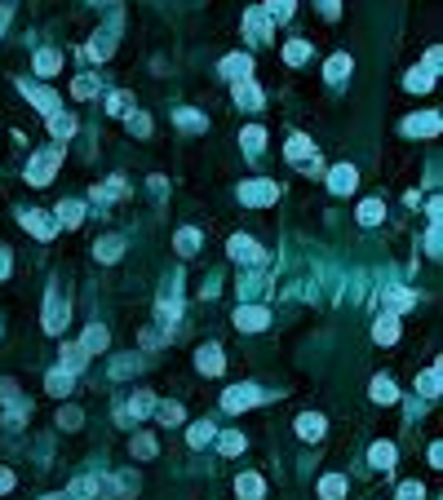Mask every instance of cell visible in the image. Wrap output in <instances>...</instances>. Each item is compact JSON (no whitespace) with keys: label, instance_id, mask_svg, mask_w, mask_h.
I'll return each mask as SVG.
<instances>
[{"label":"cell","instance_id":"10","mask_svg":"<svg viewBox=\"0 0 443 500\" xmlns=\"http://www.w3.org/2000/svg\"><path fill=\"white\" fill-rule=\"evenodd\" d=\"M102 492H111L107 487V478H93V474H85V478H76L71 482V500H98V496H102Z\"/></svg>","mask_w":443,"mask_h":500},{"label":"cell","instance_id":"7","mask_svg":"<svg viewBox=\"0 0 443 500\" xmlns=\"http://www.w3.org/2000/svg\"><path fill=\"white\" fill-rule=\"evenodd\" d=\"M231 257L235 261H249V266H261V261H266V248H261L257 239H249V235H235L231 239Z\"/></svg>","mask_w":443,"mask_h":500},{"label":"cell","instance_id":"28","mask_svg":"<svg viewBox=\"0 0 443 500\" xmlns=\"http://www.w3.org/2000/svg\"><path fill=\"white\" fill-rule=\"evenodd\" d=\"M306 58H310V40L297 36V40H288V44H284V62H288V66H302Z\"/></svg>","mask_w":443,"mask_h":500},{"label":"cell","instance_id":"42","mask_svg":"<svg viewBox=\"0 0 443 500\" xmlns=\"http://www.w3.org/2000/svg\"><path fill=\"white\" fill-rule=\"evenodd\" d=\"M240 142H244V151H249V155H257V151H261V142H266V133L253 124V129H244V133H240Z\"/></svg>","mask_w":443,"mask_h":500},{"label":"cell","instance_id":"14","mask_svg":"<svg viewBox=\"0 0 443 500\" xmlns=\"http://www.w3.org/2000/svg\"><path fill=\"white\" fill-rule=\"evenodd\" d=\"M382 314H403V310H413L417 306V292H408V288H390L386 297H382Z\"/></svg>","mask_w":443,"mask_h":500},{"label":"cell","instance_id":"17","mask_svg":"<svg viewBox=\"0 0 443 500\" xmlns=\"http://www.w3.org/2000/svg\"><path fill=\"white\" fill-rule=\"evenodd\" d=\"M107 341H111V332H107L102 323H89V328H85V341H80V350H85V355H102Z\"/></svg>","mask_w":443,"mask_h":500},{"label":"cell","instance_id":"12","mask_svg":"<svg viewBox=\"0 0 443 500\" xmlns=\"http://www.w3.org/2000/svg\"><path fill=\"white\" fill-rule=\"evenodd\" d=\"M355 181H359V173L350 169V164H337V169L328 173V191H333V195H350Z\"/></svg>","mask_w":443,"mask_h":500},{"label":"cell","instance_id":"47","mask_svg":"<svg viewBox=\"0 0 443 500\" xmlns=\"http://www.w3.org/2000/svg\"><path fill=\"white\" fill-rule=\"evenodd\" d=\"M417 386H421V394H425V398H435V394H439V363H435L430 372H421Z\"/></svg>","mask_w":443,"mask_h":500},{"label":"cell","instance_id":"16","mask_svg":"<svg viewBox=\"0 0 443 500\" xmlns=\"http://www.w3.org/2000/svg\"><path fill=\"white\" fill-rule=\"evenodd\" d=\"M222 76H226V80H249V76H253V58H249V54L222 58Z\"/></svg>","mask_w":443,"mask_h":500},{"label":"cell","instance_id":"22","mask_svg":"<svg viewBox=\"0 0 443 500\" xmlns=\"http://www.w3.org/2000/svg\"><path fill=\"white\" fill-rule=\"evenodd\" d=\"M71 381H76L71 372H62V368H54V372L45 376V390L54 394V398H62V394H71Z\"/></svg>","mask_w":443,"mask_h":500},{"label":"cell","instance_id":"54","mask_svg":"<svg viewBox=\"0 0 443 500\" xmlns=\"http://www.w3.org/2000/svg\"><path fill=\"white\" fill-rule=\"evenodd\" d=\"M5 492H13V474H9V470H0V496H5Z\"/></svg>","mask_w":443,"mask_h":500},{"label":"cell","instance_id":"26","mask_svg":"<svg viewBox=\"0 0 443 500\" xmlns=\"http://www.w3.org/2000/svg\"><path fill=\"white\" fill-rule=\"evenodd\" d=\"M350 66H355V62H350L346 54H337V58H328V71H324V76H328V85H341V80H346V76H350Z\"/></svg>","mask_w":443,"mask_h":500},{"label":"cell","instance_id":"50","mask_svg":"<svg viewBox=\"0 0 443 500\" xmlns=\"http://www.w3.org/2000/svg\"><path fill=\"white\" fill-rule=\"evenodd\" d=\"M399 500H425V487H421V482H403V487H399Z\"/></svg>","mask_w":443,"mask_h":500},{"label":"cell","instance_id":"34","mask_svg":"<svg viewBox=\"0 0 443 500\" xmlns=\"http://www.w3.org/2000/svg\"><path fill=\"white\" fill-rule=\"evenodd\" d=\"M85 359H89V355H85L80 345H62V372H71V376H76L80 368H85Z\"/></svg>","mask_w":443,"mask_h":500},{"label":"cell","instance_id":"19","mask_svg":"<svg viewBox=\"0 0 443 500\" xmlns=\"http://www.w3.org/2000/svg\"><path fill=\"white\" fill-rule=\"evenodd\" d=\"M195 363H200V372H208V376H218V372L226 368V359H222V350H218V345H204L200 355H195Z\"/></svg>","mask_w":443,"mask_h":500},{"label":"cell","instance_id":"24","mask_svg":"<svg viewBox=\"0 0 443 500\" xmlns=\"http://www.w3.org/2000/svg\"><path fill=\"white\" fill-rule=\"evenodd\" d=\"M80 222H85V204H80V199L58 204V226H80Z\"/></svg>","mask_w":443,"mask_h":500},{"label":"cell","instance_id":"55","mask_svg":"<svg viewBox=\"0 0 443 500\" xmlns=\"http://www.w3.org/2000/svg\"><path fill=\"white\" fill-rule=\"evenodd\" d=\"M5 275H9V253L0 248V279H5Z\"/></svg>","mask_w":443,"mask_h":500},{"label":"cell","instance_id":"31","mask_svg":"<svg viewBox=\"0 0 443 500\" xmlns=\"http://www.w3.org/2000/svg\"><path fill=\"white\" fill-rule=\"evenodd\" d=\"M58 66H62V54H58V49H40V54H36V71H40V76H58Z\"/></svg>","mask_w":443,"mask_h":500},{"label":"cell","instance_id":"41","mask_svg":"<svg viewBox=\"0 0 443 500\" xmlns=\"http://www.w3.org/2000/svg\"><path fill=\"white\" fill-rule=\"evenodd\" d=\"M266 18H275V23H284V18H293V0H266Z\"/></svg>","mask_w":443,"mask_h":500},{"label":"cell","instance_id":"13","mask_svg":"<svg viewBox=\"0 0 443 500\" xmlns=\"http://www.w3.org/2000/svg\"><path fill=\"white\" fill-rule=\"evenodd\" d=\"M231 93H235V107H244V111H257L261 102H266L253 80H235V89H231Z\"/></svg>","mask_w":443,"mask_h":500},{"label":"cell","instance_id":"37","mask_svg":"<svg viewBox=\"0 0 443 500\" xmlns=\"http://www.w3.org/2000/svg\"><path fill=\"white\" fill-rule=\"evenodd\" d=\"M173 244H177V253H182V257H191L195 248H200V230H191V226H187V230H177V239H173Z\"/></svg>","mask_w":443,"mask_h":500},{"label":"cell","instance_id":"38","mask_svg":"<svg viewBox=\"0 0 443 500\" xmlns=\"http://www.w3.org/2000/svg\"><path fill=\"white\" fill-rule=\"evenodd\" d=\"M382 218H386V204H382V199H368V204L359 208V222H364V226H377Z\"/></svg>","mask_w":443,"mask_h":500},{"label":"cell","instance_id":"40","mask_svg":"<svg viewBox=\"0 0 443 500\" xmlns=\"http://www.w3.org/2000/svg\"><path fill=\"white\" fill-rule=\"evenodd\" d=\"M129 133H138V138H151V115H146V111H129Z\"/></svg>","mask_w":443,"mask_h":500},{"label":"cell","instance_id":"39","mask_svg":"<svg viewBox=\"0 0 443 500\" xmlns=\"http://www.w3.org/2000/svg\"><path fill=\"white\" fill-rule=\"evenodd\" d=\"M430 85H435L430 71H408V76H403V89H413V93H425Z\"/></svg>","mask_w":443,"mask_h":500},{"label":"cell","instance_id":"36","mask_svg":"<svg viewBox=\"0 0 443 500\" xmlns=\"http://www.w3.org/2000/svg\"><path fill=\"white\" fill-rule=\"evenodd\" d=\"M297 434L310 439V443L324 439V416H302V421H297Z\"/></svg>","mask_w":443,"mask_h":500},{"label":"cell","instance_id":"46","mask_svg":"<svg viewBox=\"0 0 443 500\" xmlns=\"http://www.w3.org/2000/svg\"><path fill=\"white\" fill-rule=\"evenodd\" d=\"M107 111L111 115H129V111H134V97H129V93H111L107 97Z\"/></svg>","mask_w":443,"mask_h":500},{"label":"cell","instance_id":"52","mask_svg":"<svg viewBox=\"0 0 443 500\" xmlns=\"http://www.w3.org/2000/svg\"><path fill=\"white\" fill-rule=\"evenodd\" d=\"M319 13H324V18H337V13H341V0H319Z\"/></svg>","mask_w":443,"mask_h":500},{"label":"cell","instance_id":"53","mask_svg":"<svg viewBox=\"0 0 443 500\" xmlns=\"http://www.w3.org/2000/svg\"><path fill=\"white\" fill-rule=\"evenodd\" d=\"M439 62H443V54H439V49H430V54H425V71L435 76V71H439Z\"/></svg>","mask_w":443,"mask_h":500},{"label":"cell","instance_id":"20","mask_svg":"<svg viewBox=\"0 0 443 500\" xmlns=\"http://www.w3.org/2000/svg\"><path fill=\"white\" fill-rule=\"evenodd\" d=\"M23 226H27L36 239H54V222H49V218H40L36 208H27V213H23Z\"/></svg>","mask_w":443,"mask_h":500},{"label":"cell","instance_id":"11","mask_svg":"<svg viewBox=\"0 0 443 500\" xmlns=\"http://www.w3.org/2000/svg\"><path fill=\"white\" fill-rule=\"evenodd\" d=\"M18 89L27 93V102H36V111H45V115H54L62 102H58V97L54 93H49V89H40V85H27V80H18Z\"/></svg>","mask_w":443,"mask_h":500},{"label":"cell","instance_id":"3","mask_svg":"<svg viewBox=\"0 0 443 500\" xmlns=\"http://www.w3.org/2000/svg\"><path fill=\"white\" fill-rule=\"evenodd\" d=\"M58 164H62V151H40L36 160L27 164V181H31V186H45V181L58 173Z\"/></svg>","mask_w":443,"mask_h":500},{"label":"cell","instance_id":"15","mask_svg":"<svg viewBox=\"0 0 443 500\" xmlns=\"http://www.w3.org/2000/svg\"><path fill=\"white\" fill-rule=\"evenodd\" d=\"M244 27H249V40H271V18L261 9H244Z\"/></svg>","mask_w":443,"mask_h":500},{"label":"cell","instance_id":"2","mask_svg":"<svg viewBox=\"0 0 443 500\" xmlns=\"http://www.w3.org/2000/svg\"><path fill=\"white\" fill-rule=\"evenodd\" d=\"M275 195H280V186L266 177H257V181H240V204H249V208H266L275 204Z\"/></svg>","mask_w":443,"mask_h":500},{"label":"cell","instance_id":"21","mask_svg":"<svg viewBox=\"0 0 443 500\" xmlns=\"http://www.w3.org/2000/svg\"><path fill=\"white\" fill-rule=\"evenodd\" d=\"M49 133H54L58 142H67L71 133H76V115H67V111H54V115H49Z\"/></svg>","mask_w":443,"mask_h":500},{"label":"cell","instance_id":"43","mask_svg":"<svg viewBox=\"0 0 443 500\" xmlns=\"http://www.w3.org/2000/svg\"><path fill=\"white\" fill-rule=\"evenodd\" d=\"M155 452H160V447H155L151 434H138V439H134V456H138V460H151Z\"/></svg>","mask_w":443,"mask_h":500},{"label":"cell","instance_id":"25","mask_svg":"<svg viewBox=\"0 0 443 500\" xmlns=\"http://www.w3.org/2000/svg\"><path fill=\"white\" fill-rule=\"evenodd\" d=\"M93 253H98V261H120V253H124V239L107 235V239H98V244H93Z\"/></svg>","mask_w":443,"mask_h":500},{"label":"cell","instance_id":"35","mask_svg":"<svg viewBox=\"0 0 443 500\" xmlns=\"http://www.w3.org/2000/svg\"><path fill=\"white\" fill-rule=\"evenodd\" d=\"M372 398H377V403H395V398H399L395 381H390V376H372Z\"/></svg>","mask_w":443,"mask_h":500},{"label":"cell","instance_id":"45","mask_svg":"<svg viewBox=\"0 0 443 500\" xmlns=\"http://www.w3.org/2000/svg\"><path fill=\"white\" fill-rule=\"evenodd\" d=\"M71 93H76V97H93V93H98V76H93V71H89V76H76Z\"/></svg>","mask_w":443,"mask_h":500},{"label":"cell","instance_id":"27","mask_svg":"<svg viewBox=\"0 0 443 500\" xmlns=\"http://www.w3.org/2000/svg\"><path fill=\"white\" fill-rule=\"evenodd\" d=\"M160 416V425H182V403H173V398H164V403L151 407Z\"/></svg>","mask_w":443,"mask_h":500},{"label":"cell","instance_id":"30","mask_svg":"<svg viewBox=\"0 0 443 500\" xmlns=\"http://www.w3.org/2000/svg\"><path fill=\"white\" fill-rule=\"evenodd\" d=\"M372 465L377 470H395V443H372Z\"/></svg>","mask_w":443,"mask_h":500},{"label":"cell","instance_id":"1","mask_svg":"<svg viewBox=\"0 0 443 500\" xmlns=\"http://www.w3.org/2000/svg\"><path fill=\"white\" fill-rule=\"evenodd\" d=\"M284 155L297 164V169H306V173H315V169H319V151H315V142H310L306 133H293L288 146H284Z\"/></svg>","mask_w":443,"mask_h":500},{"label":"cell","instance_id":"49","mask_svg":"<svg viewBox=\"0 0 443 500\" xmlns=\"http://www.w3.org/2000/svg\"><path fill=\"white\" fill-rule=\"evenodd\" d=\"M58 425L62 429H80V407H62L58 412Z\"/></svg>","mask_w":443,"mask_h":500},{"label":"cell","instance_id":"5","mask_svg":"<svg viewBox=\"0 0 443 500\" xmlns=\"http://www.w3.org/2000/svg\"><path fill=\"white\" fill-rule=\"evenodd\" d=\"M253 403H261V390L257 386H231L222 394V407L226 412H244V407H253Z\"/></svg>","mask_w":443,"mask_h":500},{"label":"cell","instance_id":"48","mask_svg":"<svg viewBox=\"0 0 443 500\" xmlns=\"http://www.w3.org/2000/svg\"><path fill=\"white\" fill-rule=\"evenodd\" d=\"M138 368H142V359H116V363H111V376H129Z\"/></svg>","mask_w":443,"mask_h":500},{"label":"cell","instance_id":"44","mask_svg":"<svg viewBox=\"0 0 443 500\" xmlns=\"http://www.w3.org/2000/svg\"><path fill=\"white\" fill-rule=\"evenodd\" d=\"M218 447H222V456H240L244 452V434H235V429H231V434L218 439Z\"/></svg>","mask_w":443,"mask_h":500},{"label":"cell","instance_id":"9","mask_svg":"<svg viewBox=\"0 0 443 500\" xmlns=\"http://www.w3.org/2000/svg\"><path fill=\"white\" fill-rule=\"evenodd\" d=\"M116 31H120V18H111V27H107V31H98V36H93V44H89V58H93V62L111 58V49H116Z\"/></svg>","mask_w":443,"mask_h":500},{"label":"cell","instance_id":"29","mask_svg":"<svg viewBox=\"0 0 443 500\" xmlns=\"http://www.w3.org/2000/svg\"><path fill=\"white\" fill-rule=\"evenodd\" d=\"M319 496H324V500H341V496H346V478H341V474L319 478Z\"/></svg>","mask_w":443,"mask_h":500},{"label":"cell","instance_id":"18","mask_svg":"<svg viewBox=\"0 0 443 500\" xmlns=\"http://www.w3.org/2000/svg\"><path fill=\"white\" fill-rule=\"evenodd\" d=\"M372 341H377V345H395V341H399V319H395V314H382V319H377Z\"/></svg>","mask_w":443,"mask_h":500},{"label":"cell","instance_id":"23","mask_svg":"<svg viewBox=\"0 0 443 500\" xmlns=\"http://www.w3.org/2000/svg\"><path fill=\"white\" fill-rule=\"evenodd\" d=\"M235 492H240V500H261V492H266V482H261L257 474H240Z\"/></svg>","mask_w":443,"mask_h":500},{"label":"cell","instance_id":"33","mask_svg":"<svg viewBox=\"0 0 443 500\" xmlns=\"http://www.w3.org/2000/svg\"><path fill=\"white\" fill-rule=\"evenodd\" d=\"M213 439H218V429H213L208 421H195V425L187 429V443H191V447H204V443H213Z\"/></svg>","mask_w":443,"mask_h":500},{"label":"cell","instance_id":"6","mask_svg":"<svg viewBox=\"0 0 443 500\" xmlns=\"http://www.w3.org/2000/svg\"><path fill=\"white\" fill-rule=\"evenodd\" d=\"M62 323H67V302H62L58 288H49V297H45V332H62Z\"/></svg>","mask_w":443,"mask_h":500},{"label":"cell","instance_id":"4","mask_svg":"<svg viewBox=\"0 0 443 500\" xmlns=\"http://www.w3.org/2000/svg\"><path fill=\"white\" fill-rule=\"evenodd\" d=\"M439 129H443V120H439L435 111L408 115V120H403V133H408V138H439Z\"/></svg>","mask_w":443,"mask_h":500},{"label":"cell","instance_id":"56","mask_svg":"<svg viewBox=\"0 0 443 500\" xmlns=\"http://www.w3.org/2000/svg\"><path fill=\"white\" fill-rule=\"evenodd\" d=\"M45 500H71V496H45Z\"/></svg>","mask_w":443,"mask_h":500},{"label":"cell","instance_id":"32","mask_svg":"<svg viewBox=\"0 0 443 500\" xmlns=\"http://www.w3.org/2000/svg\"><path fill=\"white\" fill-rule=\"evenodd\" d=\"M151 407H155V398L146 394V390H138L134 398H129V407H124L120 416H134V421H138V416H146V412H151Z\"/></svg>","mask_w":443,"mask_h":500},{"label":"cell","instance_id":"51","mask_svg":"<svg viewBox=\"0 0 443 500\" xmlns=\"http://www.w3.org/2000/svg\"><path fill=\"white\" fill-rule=\"evenodd\" d=\"M177 124H182V129H204V115H195V111H177Z\"/></svg>","mask_w":443,"mask_h":500},{"label":"cell","instance_id":"8","mask_svg":"<svg viewBox=\"0 0 443 500\" xmlns=\"http://www.w3.org/2000/svg\"><path fill=\"white\" fill-rule=\"evenodd\" d=\"M266 323H271L266 306H240V310H235V328H240V332H261Z\"/></svg>","mask_w":443,"mask_h":500}]
</instances>
